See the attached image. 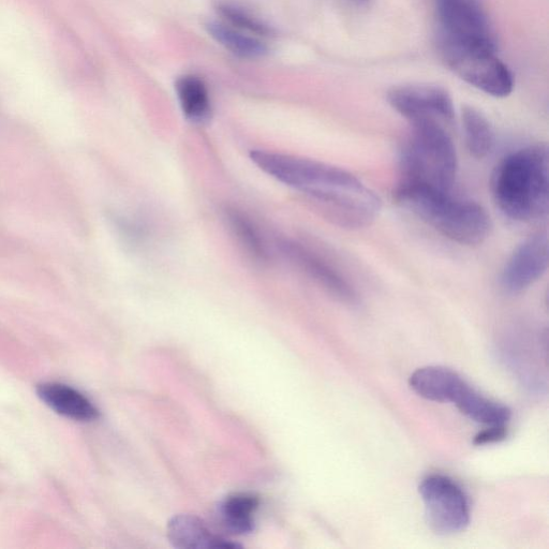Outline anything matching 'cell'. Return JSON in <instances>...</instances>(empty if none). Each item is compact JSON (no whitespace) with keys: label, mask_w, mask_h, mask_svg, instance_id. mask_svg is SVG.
<instances>
[{"label":"cell","mask_w":549,"mask_h":549,"mask_svg":"<svg viewBox=\"0 0 549 549\" xmlns=\"http://www.w3.org/2000/svg\"><path fill=\"white\" fill-rule=\"evenodd\" d=\"M409 385L414 393L430 402L455 404L469 384L449 368L427 366L415 370Z\"/></svg>","instance_id":"8fae6325"},{"label":"cell","mask_w":549,"mask_h":549,"mask_svg":"<svg viewBox=\"0 0 549 549\" xmlns=\"http://www.w3.org/2000/svg\"><path fill=\"white\" fill-rule=\"evenodd\" d=\"M225 213L233 235L246 251V254L258 263L269 262V248H267L264 237L255 222L236 209H227Z\"/></svg>","instance_id":"e0dca14e"},{"label":"cell","mask_w":549,"mask_h":549,"mask_svg":"<svg viewBox=\"0 0 549 549\" xmlns=\"http://www.w3.org/2000/svg\"><path fill=\"white\" fill-rule=\"evenodd\" d=\"M216 9L221 17L243 32L262 37L274 35L272 27L259 20L245 8L231 3H219Z\"/></svg>","instance_id":"ffe728a7"},{"label":"cell","mask_w":549,"mask_h":549,"mask_svg":"<svg viewBox=\"0 0 549 549\" xmlns=\"http://www.w3.org/2000/svg\"><path fill=\"white\" fill-rule=\"evenodd\" d=\"M441 49L496 51L491 23L480 0H435Z\"/></svg>","instance_id":"5b68a950"},{"label":"cell","mask_w":549,"mask_h":549,"mask_svg":"<svg viewBox=\"0 0 549 549\" xmlns=\"http://www.w3.org/2000/svg\"><path fill=\"white\" fill-rule=\"evenodd\" d=\"M175 89L183 114L189 122L202 125L210 121L211 98L203 80L196 76H184L176 81Z\"/></svg>","instance_id":"5bb4252c"},{"label":"cell","mask_w":549,"mask_h":549,"mask_svg":"<svg viewBox=\"0 0 549 549\" xmlns=\"http://www.w3.org/2000/svg\"><path fill=\"white\" fill-rule=\"evenodd\" d=\"M428 526L441 536H452L470 524V502L464 489L442 474H430L419 486Z\"/></svg>","instance_id":"8992f818"},{"label":"cell","mask_w":549,"mask_h":549,"mask_svg":"<svg viewBox=\"0 0 549 549\" xmlns=\"http://www.w3.org/2000/svg\"><path fill=\"white\" fill-rule=\"evenodd\" d=\"M250 159L267 175L300 191L325 218L341 228L370 226L381 211L376 192L345 169L264 150L251 151Z\"/></svg>","instance_id":"6da1fadb"},{"label":"cell","mask_w":549,"mask_h":549,"mask_svg":"<svg viewBox=\"0 0 549 549\" xmlns=\"http://www.w3.org/2000/svg\"><path fill=\"white\" fill-rule=\"evenodd\" d=\"M507 437L508 428L506 427V425L489 426V428L482 430V432L474 437L473 444L480 447V445L501 442L503 440H506Z\"/></svg>","instance_id":"44dd1931"},{"label":"cell","mask_w":549,"mask_h":549,"mask_svg":"<svg viewBox=\"0 0 549 549\" xmlns=\"http://www.w3.org/2000/svg\"><path fill=\"white\" fill-rule=\"evenodd\" d=\"M355 5L366 6L369 3V0H350Z\"/></svg>","instance_id":"7402d4cb"},{"label":"cell","mask_w":549,"mask_h":549,"mask_svg":"<svg viewBox=\"0 0 549 549\" xmlns=\"http://www.w3.org/2000/svg\"><path fill=\"white\" fill-rule=\"evenodd\" d=\"M445 63L457 76L487 95L508 97L514 87L509 67L486 49H442Z\"/></svg>","instance_id":"52a82bcc"},{"label":"cell","mask_w":549,"mask_h":549,"mask_svg":"<svg viewBox=\"0 0 549 549\" xmlns=\"http://www.w3.org/2000/svg\"><path fill=\"white\" fill-rule=\"evenodd\" d=\"M465 142L469 154L477 159L487 157L495 145V133L485 115L472 107L462 113Z\"/></svg>","instance_id":"ac0fdd59"},{"label":"cell","mask_w":549,"mask_h":549,"mask_svg":"<svg viewBox=\"0 0 549 549\" xmlns=\"http://www.w3.org/2000/svg\"><path fill=\"white\" fill-rule=\"evenodd\" d=\"M391 107L410 124L433 122L445 127L455 120L454 103L444 88L433 85H405L391 89Z\"/></svg>","instance_id":"ba28073f"},{"label":"cell","mask_w":549,"mask_h":549,"mask_svg":"<svg viewBox=\"0 0 549 549\" xmlns=\"http://www.w3.org/2000/svg\"><path fill=\"white\" fill-rule=\"evenodd\" d=\"M206 29L222 47L241 58L257 59L269 52L263 41L239 28L212 21L206 24Z\"/></svg>","instance_id":"2e32d148"},{"label":"cell","mask_w":549,"mask_h":549,"mask_svg":"<svg viewBox=\"0 0 549 549\" xmlns=\"http://www.w3.org/2000/svg\"><path fill=\"white\" fill-rule=\"evenodd\" d=\"M257 497L240 494L229 497L220 507L222 523L235 533L245 534L254 530L252 515L258 509Z\"/></svg>","instance_id":"d6986e66"},{"label":"cell","mask_w":549,"mask_h":549,"mask_svg":"<svg viewBox=\"0 0 549 549\" xmlns=\"http://www.w3.org/2000/svg\"><path fill=\"white\" fill-rule=\"evenodd\" d=\"M171 544L181 549H234L240 545L216 536L197 516L182 514L173 517L168 525Z\"/></svg>","instance_id":"7c38bea8"},{"label":"cell","mask_w":549,"mask_h":549,"mask_svg":"<svg viewBox=\"0 0 549 549\" xmlns=\"http://www.w3.org/2000/svg\"><path fill=\"white\" fill-rule=\"evenodd\" d=\"M278 247L296 269L331 294L333 298L348 305L358 303V294L350 281L318 252L289 239L279 241Z\"/></svg>","instance_id":"9c48e42d"},{"label":"cell","mask_w":549,"mask_h":549,"mask_svg":"<svg viewBox=\"0 0 549 549\" xmlns=\"http://www.w3.org/2000/svg\"><path fill=\"white\" fill-rule=\"evenodd\" d=\"M400 151V185L452 191L458 160L448 127L433 122L410 124Z\"/></svg>","instance_id":"277c9868"},{"label":"cell","mask_w":549,"mask_h":549,"mask_svg":"<svg viewBox=\"0 0 549 549\" xmlns=\"http://www.w3.org/2000/svg\"><path fill=\"white\" fill-rule=\"evenodd\" d=\"M454 405L468 419L488 426L507 425L512 417L509 407L481 395L471 385H468Z\"/></svg>","instance_id":"9a60e30c"},{"label":"cell","mask_w":549,"mask_h":549,"mask_svg":"<svg viewBox=\"0 0 549 549\" xmlns=\"http://www.w3.org/2000/svg\"><path fill=\"white\" fill-rule=\"evenodd\" d=\"M38 395L49 407L59 414L76 421H93L98 410L76 390L64 384L44 383L38 387Z\"/></svg>","instance_id":"4fadbf2b"},{"label":"cell","mask_w":549,"mask_h":549,"mask_svg":"<svg viewBox=\"0 0 549 549\" xmlns=\"http://www.w3.org/2000/svg\"><path fill=\"white\" fill-rule=\"evenodd\" d=\"M395 198L404 209L459 245H480L491 234L492 220L484 207L456 198L451 191L399 184Z\"/></svg>","instance_id":"3957f363"},{"label":"cell","mask_w":549,"mask_h":549,"mask_svg":"<svg viewBox=\"0 0 549 549\" xmlns=\"http://www.w3.org/2000/svg\"><path fill=\"white\" fill-rule=\"evenodd\" d=\"M548 264V234L545 231L533 233L517 246L504 265L501 286L508 293H522L544 276Z\"/></svg>","instance_id":"30bf717a"},{"label":"cell","mask_w":549,"mask_h":549,"mask_svg":"<svg viewBox=\"0 0 549 549\" xmlns=\"http://www.w3.org/2000/svg\"><path fill=\"white\" fill-rule=\"evenodd\" d=\"M498 209L511 220L545 217L549 206V156L545 145H530L504 157L492 177Z\"/></svg>","instance_id":"7a4b0ae2"}]
</instances>
